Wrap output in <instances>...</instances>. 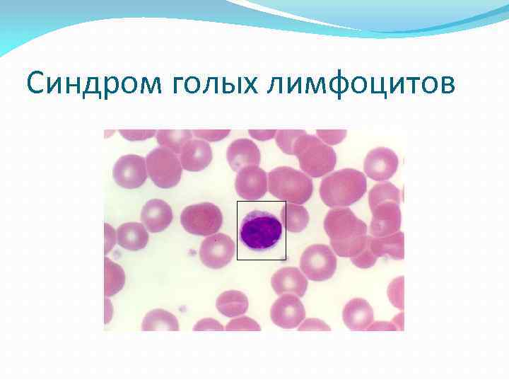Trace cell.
<instances>
[{"mask_svg":"<svg viewBox=\"0 0 509 382\" xmlns=\"http://www.w3.org/2000/svg\"><path fill=\"white\" fill-rule=\"evenodd\" d=\"M216 308L225 316L237 317L245 313L249 303L247 296L238 290L226 291L216 299Z\"/></svg>","mask_w":509,"mask_h":382,"instance_id":"7402d4cb","label":"cell"},{"mask_svg":"<svg viewBox=\"0 0 509 382\" xmlns=\"http://www.w3.org/2000/svg\"><path fill=\"white\" fill-rule=\"evenodd\" d=\"M437 86V81L433 77H426L423 81V88L427 93L434 92Z\"/></svg>","mask_w":509,"mask_h":382,"instance_id":"60d3db41","label":"cell"},{"mask_svg":"<svg viewBox=\"0 0 509 382\" xmlns=\"http://www.w3.org/2000/svg\"><path fill=\"white\" fill-rule=\"evenodd\" d=\"M404 278L400 276L394 279L387 287V296L391 303L399 310H404Z\"/></svg>","mask_w":509,"mask_h":382,"instance_id":"f1b7e54d","label":"cell"},{"mask_svg":"<svg viewBox=\"0 0 509 382\" xmlns=\"http://www.w3.org/2000/svg\"><path fill=\"white\" fill-rule=\"evenodd\" d=\"M282 235V224L271 213L255 210L242 219L240 240L248 249L265 250L275 246Z\"/></svg>","mask_w":509,"mask_h":382,"instance_id":"3957f363","label":"cell"},{"mask_svg":"<svg viewBox=\"0 0 509 382\" xmlns=\"http://www.w3.org/2000/svg\"><path fill=\"white\" fill-rule=\"evenodd\" d=\"M115 183L125 189H136L147 178L146 158L139 155L127 154L119 157L112 170Z\"/></svg>","mask_w":509,"mask_h":382,"instance_id":"30bf717a","label":"cell"},{"mask_svg":"<svg viewBox=\"0 0 509 382\" xmlns=\"http://www.w3.org/2000/svg\"><path fill=\"white\" fill-rule=\"evenodd\" d=\"M230 129H194L193 135L207 142L219 141L230 134Z\"/></svg>","mask_w":509,"mask_h":382,"instance_id":"1f68e13d","label":"cell"},{"mask_svg":"<svg viewBox=\"0 0 509 382\" xmlns=\"http://www.w3.org/2000/svg\"><path fill=\"white\" fill-rule=\"evenodd\" d=\"M118 80L116 77H115L113 84H111V83L107 80L106 82V88L109 93H114L117 92L118 88Z\"/></svg>","mask_w":509,"mask_h":382,"instance_id":"7bdbcfd3","label":"cell"},{"mask_svg":"<svg viewBox=\"0 0 509 382\" xmlns=\"http://www.w3.org/2000/svg\"><path fill=\"white\" fill-rule=\"evenodd\" d=\"M137 87V82L134 77H125L122 83V88L124 92L131 93L134 92Z\"/></svg>","mask_w":509,"mask_h":382,"instance_id":"ab89813d","label":"cell"},{"mask_svg":"<svg viewBox=\"0 0 509 382\" xmlns=\"http://www.w3.org/2000/svg\"><path fill=\"white\" fill-rule=\"evenodd\" d=\"M266 172L258 166L245 167L238 172L235 187L237 194L244 199L255 201L267 192Z\"/></svg>","mask_w":509,"mask_h":382,"instance_id":"4fadbf2b","label":"cell"},{"mask_svg":"<svg viewBox=\"0 0 509 382\" xmlns=\"http://www.w3.org/2000/svg\"><path fill=\"white\" fill-rule=\"evenodd\" d=\"M183 169L197 172L205 169L213 158L212 149L209 142L200 139H192L178 155Z\"/></svg>","mask_w":509,"mask_h":382,"instance_id":"9a60e30c","label":"cell"},{"mask_svg":"<svg viewBox=\"0 0 509 382\" xmlns=\"http://www.w3.org/2000/svg\"><path fill=\"white\" fill-rule=\"evenodd\" d=\"M224 328L218 320L211 318H206L198 321L194 326L193 330L194 331H203V330H223Z\"/></svg>","mask_w":509,"mask_h":382,"instance_id":"d590c367","label":"cell"},{"mask_svg":"<svg viewBox=\"0 0 509 382\" xmlns=\"http://www.w3.org/2000/svg\"><path fill=\"white\" fill-rule=\"evenodd\" d=\"M372 219L369 231L373 237H383L399 231L402 215L399 204L387 202L371 209Z\"/></svg>","mask_w":509,"mask_h":382,"instance_id":"5bb4252c","label":"cell"},{"mask_svg":"<svg viewBox=\"0 0 509 382\" xmlns=\"http://www.w3.org/2000/svg\"><path fill=\"white\" fill-rule=\"evenodd\" d=\"M235 245L232 238L224 233L211 235L201 243L199 257L201 262L211 269H220L226 266L233 259Z\"/></svg>","mask_w":509,"mask_h":382,"instance_id":"9c48e42d","label":"cell"},{"mask_svg":"<svg viewBox=\"0 0 509 382\" xmlns=\"http://www.w3.org/2000/svg\"><path fill=\"white\" fill-rule=\"evenodd\" d=\"M342 318L349 329L365 330L374 321V312L366 300L355 298L345 305Z\"/></svg>","mask_w":509,"mask_h":382,"instance_id":"d6986e66","label":"cell"},{"mask_svg":"<svg viewBox=\"0 0 509 382\" xmlns=\"http://www.w3.org/2000/svg\"><path fill=\"white\" fill-rule=\"evenodd\" d=\"M227 331H259L260 325L252 318L242 316L231 320L226 326Z\"/></svg>","mask_w":509,"mask_h":382,"instance_id":"f546056e","label":"cell"},{"mask_svg":"<svg viewBox=\"0 0 509 382\" xmlns=\"http://www.w3.org/2000/svg\"><path fill=\"white\" fill-rule=\"evenodd\" d=\"M398 166L397 154L392 149L381 146L368 153L364 160L363 170L369 178L385 182L394 175Z\"/></svg>","mask_w":509,"mask_h":382,"instance_id":"7c38bea8","label":"cell"},{"mask_svg":"<svg viewBox=\"0 0 509 382\" xmlns=\"http://www.w3.org/2000/svg\"><path fill=\"white\" fill-rule=\"evenodd\" d=\"M146 163L147 173L158 187L168 189L179 183L183 168L178 155L170 149H153L147 154Z\"/></svg>","mask_w":509,"mask_h":382,"instance_id":"8992f818","label":"cell"},{"mask_svg":"<svg viewBox=\"0 0 509 382\" xmlns=\"http://www.w3.org/2000/svg\"><path fill=\"white\" fill-rule=\"evenodd\" d=\"M365 330L368 331H397V327L392 322L377 321L373 322Z\"/></svg>","mask_w":509,"mask_h":382,"instance_id":"f35d334b","label":"cell"},{"mask_svg":"<svg viewBox=\"0 0 509 382\" xmlns=\"http://www.w3.org/2000/svg\"><path fill=\"white\" fill-rule=\"evenodd\" d=\"M280 215L284 228L292 233L303 231L310 219L308 212L304 207L293 203H286Z\"/></svg>","mask_w":509,"mask_h":382,"instance_id":"603a6c76","label":"cell"},{"mask_svg":"<svg viewBox=\"0 0 509 382\" xmlns=\"http://www.w3.org/2000/svg\"><path fill=\"white\" fill-rule=\"evenodd\" d=\"M365 175L353 168H343L325 177L320 183V195L325 205L332 208L349 207L366 192Z\"/></svg>","mask_w":509,"mask_h":382,"instance_id":"7a4b0ae2","label":"cell"},{"mask_svg":"<svg viewBox=\"0 0 509 382\" xmlns=\"http://www.w3.org/2000/svg\"><path fill=\"white\" fill-rule=\"evenodd\" d=\"M293 154L301 170L312 178H320L334 170L337 155L334 149L317 136L305 134L296 141Z\"/></svg>","mask_w":509,"mask_h":382,"instance_id":"277c9868","label":"cell"},{"mask_svg":"<svg viewBox=\"0 0 509 382\" xmlns=\"http://www.w3.org/2000/svg\"><path fill=\"white\" fill-rule=\"evenodd\" d=\"M330 245L339 257L350 259L360 254L370 242L367 226L349 208H333L324 220Z\"/></svg>","mask_w":509,"mask_h":382,"instance_id":"6da1fadb","label":"cell"},{"mask_svg":"<svg viewBox=\"0 0 509 382\" xmlns=\"http://www.w3.org/2000/svg\"><path fill=\"white\" fill-rule=\"evenodd\" d=\"M392 323L398 330H404V313L402 312L395 316L392 319Z\"/></svg>","mask_w":509,"mask_h":382,"instance_id":"b9f144b4","label":"cell"},{"mask_svg":"<svg viewBox=\"0 0 509 382\" xmlns=\"http://www.w3.org/2000/svg\"><path fill=\"white\" fill-rule=\"evenodd\" d=\"M173 219L170 206L160 199L148 200L141 212V221L151 233H158L166 229Z\"/></svg>","mask_w":509,"mask_h":382,"instance_id":"ac0fdd59","label":"cell"},{"mask_svg":"<svg viewBox=\"0 0 509 382\" xmlns=\"http://www.w3.org/2000/svg\"><path fill=\"white\" fill-rule=\"evenodd\" d=\"M271 284L278 295L286 293L302 297L307 291L308 282L299 269L285 267L279 269L272 275Z\"/></svg>","mask_w":509,"mask_h":382,"instance_id":"e0dca14e","label":"cell"},{"mask_svg":"<svg viewBox=\"0 0 509 382\" xmlns=\"http://www.w3.org/2000/svg\"><path fill=\"white\" fill-rule=\"evenodd\" d=\"M370 243L360 254L351 258L352 263L355 266L361 269H367L373 267L375 264L378 257L372 252Z\"/></svg>","mask_w":509,"mask_h":382,"instance_id":"d6a6232c","label":"cell"},{"mask_svg":"<svg viewBox=\"0 0 509 382\" xmlns=\"http://www.w3.org/2000/svg\"><path fill=\"white\" fill-rule=\"evenodd\" d=\"M307 132L303 129H279L275 135V141L280 150L288 155L293 154L296 140Z\"/></svg>","mask_w":509,"mask_h":382,"instance_id":"83f0119b","label":"cell"},{"mask_svg":"<svg viewBox=\"0 0 509 382\" xmlns=\"http://www.w3.org/2000/svg\"><path fill=\"white\" fill-rule=\"evenodd\" d=\"M317 137L324 144L334 146L341 143L346 137V129H317Z\"/></svg>","mask_w":509,"mask_h":382,"instance_id":"4dcf8cb0","label":"cell"},{"mask_svg":"<svg viewBox=\"0 0 509 382\" xmlns=\"http://www.w3.org/2000/svg\"><path fill=\"white\" fill-rule=\"evenodd\" d=\"M192 131L189 129H158L156 138L160 146L179 155L185 144L192 139Z\"/></svg>","mask_w":509,"mask_h":382,"instance_id":"d4e9b609","label":"cell"},{"mask_svg":"<svg viewBox=\"0 0 509 382\" xmlns=\"http://www.w3.org/2000/svg\"><path fill=\"white\" fill-rule=\"evenodd\" d=\"M370 247L378 257H387L403 260L404 257V236L402 231L383 237L371 238Z\"/></svg>","mask_w":509,"mask_h":382,"instance_id":"ffe728a7","label":"cell"},{"mask_svg":"<svg viewBox=\"0 0 509 382\" xmlns=\"http://www.w3.org/2000/svg\"><path fill=\"white\" fill-rule=\"evenodd\" d=\"M118 244L124 249L136 251L146 247L148 233L144 224L127 222L120 225L117 231Z\"/></svg>","mask_w":509,"mask_h":382,"instance_id":"44dd1931","label":"cell"},{"mask_svg":"<svg viewBox=\"0 0 509 382\" xmlns=\"http://www.w3.org/2000/svg\"><path fill=\"white\" fill-rule=\"evenodd\" d=\"M276 129H249L250 137L258 141H268L275 137Z\"/></svg>","mask_w":509,"mask_h":382,"instance_id":"8d00e7d4","label":"cell"},{"mask_svg":"<svg viewBox=\"0 0 509 382\" xmlns=\"http://www.w3.org/2000/svg\"><path fill=\"white\" fill-rule=\"evenodd\" d=\"M306 312L298 297L293 294H283L273 303L270 317L273 323L283 328L293 329L304 320Z\"/></svg>","mask_w":509,"mask_h":382,"instance_id":"8fae6325","label":"cell"},{"mask_svg":"<svg viewBox=\"0 0 509 382\" xmlns=\"http://www.w3.org/2000/svg\"><path fill=\"white\" fill-rule=\"evenodd\" d=\"M298 330L330 331V327L318 318H307L298 328Z\"/></svg>","mask_w":509,"mask_h":382,"instance_id":"e575fe53","label":"cell"},{"mask_svg":"<svg viewBox=\"0 0 509 382\" xmlns=\"http://www.w3.org/2000/svg\"><path fill=\"white\" fill-rule=\"evenodd\" d=\"M105 254L110 252L115 244V231L114 228L107 224H105Z\"/></svg>","mask_w":509,"mask_h":382,"instance_id":"74e56055","label":"cell"},{"mask_svg":"<svg viewBox=\"0 0 509 382\" xmlns=\"http://www.w3.org/2000/svg\"><path fill=\"white\" fill-rule=\"evenodd\" d=\"M268 189L280 200L302 204L311 197L313 183L305 173L289 166H280L268 173Z\"/></svg>","mask_w":509,"mask_h":382,"instance_id":"5b68a950","label":"cell"},{"mask_svg":"<svg viewBox=\"0 0 509 382\" xmlns=\"http://www.w3.org/2000/svg\"><path fill=\"white\" fill-rule=\"evenodd\" d=\"M401 191L390 182H382L373 186L368 193V203L370 209L379 204L394 202L400 203Z\"/></svg>","mask_w":509,"mask_h":382,"instance_id":"4316f807","label":"cell"},{"mask_svg":"<svg viewBox=\"0 0 509 382\" xmlns=\"http://www.w3.org/2000/svg\"><path fill=\"white\" fill-rule=\"evenodd\" d=\"M300 267L309 279L325 281L330 279L336 271L337 257L328 245L313 244L302 253Z\"/></svg>","mask_w":509,"mask_h":382,"instance_id":"ba28073f","label":"cell"},{"mask_svg":"<svg viewBox=\"0 0 509 382\" xmlns=\"http://www.w3.org/2000/svg\"><path fill=\"white\" fill-rule=\"evenodd\" d=\"M182 227L188 233L201 236L216 233L223 224L221 209L211 202H201L185 207L180 215Z\"/></svg>","mask_w":509,"mask_h":382,"instance_id":"52a82bcc","label":"cell"},{"mask_svg":"<svg viewBox=\"0 0 509 382\" xmlns=\"http://www.w3.org/2000/svg\"><path fill=\"white\" fill-rule=\"evenodd\" d=\"M104 261V294L106 296H111L122 289L125 284L126 276L120 265L107 257H105Z\"/></svg>","mask_w":509,"mask_h":382,"instance_id":"484cf974","label":"cell"},{"mask_svg":"<svg viewBox=\"0 0 509 382\" xmlns=\"http://www.w3.org/2000/svg\"><path fill=\"white\" fill-rule=\"evenodd\" d=\"M156 129H119L121 136L128 141H144L156 136Z\"/></svg>","mask_w":509,"mask_h":382,"instance_id":"836d02e7","label":"cell"},{"mask_svg":"<svg viewBox=\"0 0 509 382\" xmlns=\"http://www.w3.org/2000/svg\"><path fill=\"white\" fill-rule=\"evenodd\" d=\"M142 330H180L179 323L172 313L163 309H154L146 313L141 324Z\"/></svg>","mask_w":509,"mask_h":382,"instance_id":"cb8c5ba5","label":"cell"},{"mask_svg":"<svg viewBox=\"0 0 509 382\" xmlns=\"http://www.w3.org/2000/svg\"><path fill=\"white\" fill-rule=\"evenodd\" d=\"M227 161L231 169L238 172L250 166H259L261 152L257 144L247 138H241L231 142L226 153Z\"/></svg>","mask_w":509,"mask_h":382,"instance_id":"2e32d148","label":"cell"}]
</instances>
